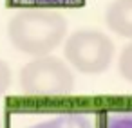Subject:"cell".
<instances>
[{
	"mask_svg": "<svg viewBox=\"0 0 132 128\" xmlns=\"http://www.w3.org/2000/svg\"><path fill=\"white\" fill-rule=\"evenodd\" d=\"M0 128H2V121H0Z\"/></svg>",
	"mask_w": 132,
	"mask_h": 128,
	"instance_id": "30bf717a",
	"label": "cell"
},
{
	"mask_svg": "<svg viewBox=\"0 0 132 128\" xmlns=\"http://www.w3.org/2000/svg\"><path fill=\"white\" fill-rule=\"evenodd\" d=\"M71 67L56 56H40L26 63L20 70V87L27 96L58 97L74 90Z\"/></svg>",
	"mask_w": 132,
	"mask_h": 128,
	"instance_id": "7a4b0ae2",
	"label": "cell"
},
{
	"mask_svg": "<svg viewBox=\"0 0 132 128\" xmlns=\"http://www.w3.org/2000/svg\"><path fill=\"white\" fill-rule=\"evenodd\" d=\"M103 128H132V110H114L105 115Z\"/></svg>",
	"mask_w": 132,
	"mask_h": 128,
	"instance_id": "8992f818",
	"label": "cell"
},
{
	"mask_svg": "<svg viewBox=\"0 0 132 128\" xmlns=\"http://www.w3.org/2000/svg\"><path fill=\"white\" fill-rule=\"evenodd\" d=\"M31 2L40 4V7H47V6H65L74 2V0H31Z\"/></svg>",
	"mask_w": 132,
	"mask_h": 128,
	"instance_id": "9c48e42d",
	"label": "cell"
},
{
	"mask_svg": "<svg viewBox=\"0 0 132 128\" xmlns=\"http://www.w3.org/2000/svg\"><path fill=\"white\" fill-rule=\"evenodd\" d=\"M118 67H119V74L123 76V79L132 83V42L128 45H125V49L121 51Z\"/></svg>",
	"mask_w": 132,
	"mask_h": 128,
	"instance_id": "52a82bcc",
	"label": "cell"
},
{
	"mask_svg": "<svg viewBox=\"0 0 132 128\" xmlns=\"http://www.w3.org/2000/svg\"><path fill=\"white\" fill-rule=\"evenodd\" d=\"M65 60L83 74H100L114 60V42L98 29H78L67 36L63 45Z\"/></svg>",
	"mask_w": 132,
	"mask_h": 128,
	"instance_id": "3957f363",
	"label": "cell"
},
{
	"mask_svg": "<svg viewBox=\"0 0 132 128\" xmlns=\"http://www.w3.org/2000/svg\"><path fill=\"white\" fill-rule=\"evenodd\" d=\"M105 22L112 33L132 40V0H112L105 11Z\"/></svg>",
	"mask_w": 132,
	"mask_h": 128,
	"instance_id": "277c9868",
	"label": "cell"
},
{
	"mask_svg": "<svg viewBox=\"0 0 132 128\" xmlns=\"http://www.w3.org/2000/svg\"><path fill=\"white\" fill-rule=\"evenodd\" d=\"M7 34L15 49L40 58L65 40L67 20L53 7H24L9 18Z\"/></svg>",
	"mask_w": 132,
	"mask_h": 128,
	"instance_id": "6da1fadb",
	"label": "cell"
},
{
	"mask_svg": "<svg viewBox=\"0 0 132 128\" xmlns=\"http://www.w3.org/2000/svg\"><path fill=\"white\" fill-rule=\"evenodd\" d=\"M29 128H96L94 121L89 114L83 112H69L53 115L42 123H36Z\"/></svg>",
	"mask_w": 132,
	"mask_h": 128,
	"instance_id": "5b68a950",
	"label": "cell"
},
{
	"mask_svg": "<svg viewBox=\"0 0 132 128\" xmlns=\"http://www.w3.org/2000/svg\"><path fill=\"white\" fill-rule=\"evenodd\" d=\"M9 85H11V69L4 60H0V97L7 92Z\"/></svg>",
	"mask_w": 132,
	"mask_h": 128,
	"instance_id": "ba28073f",
	"label": "cell"
}]
</instances>
